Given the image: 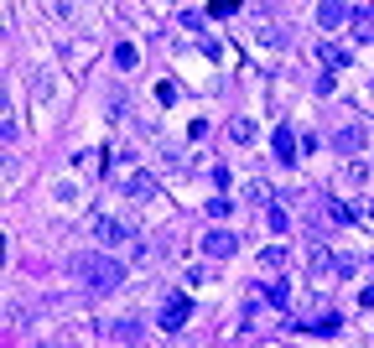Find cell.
I'll list each match as a JSON object with an SVG mask.
<instances>
[{
  "mask_svg": "<svg viewBox=\"0 0 374 348\" xmlns=\"http://www.w3.org/2000/svg\"><path fill=\"white\" fill-rule=\"evenodd\" d=\"M78 276H84V286H89V291H99V297H110V291L125 286V265L110 260V255H89V260H78Z\"/></svg>",
  "mask_w": 374,
  "mask_h": 348,
  "instance_id": "obj_1",
  "label": "cell"
},
{
  "mask_svg": "<svg viewBox=\"0 0 374 348\" xmlns=\"http://www.w3.org/2000/svg\"><path fill=\"white\" fill-rule=\"evenodd\" d=\"M94 239L104 250H136V229L125 219H94Z\"/></svg>",
  "mask_w": 374,
  "mask_h": 348,
  "instance_id": "obj_2",
  "label": "cell"
},
{
  "mask_svg": "<svg viewBox=\"0 0 374 348\" xmlns=\"http://www.w3.org/2000/svg\"><path fill=\"white\" fill-rule=\"evenodd\" d=\"M364 141H369V125H364V120H349V125L333 130V146H338L343 156H359V151H364Z\"/></svg>",
  "mask_w": 374,
  "mask_h": 348,
  "instance_id": "obj_3",
  "label": "cell"
},
{
  "mask_svg": "<svg viewBox=\"0 0 374 348\" xmlns=\"http://www.w3.org/2000/svg\"><path fill=\"white\" fill-rule=\"evenodd\" d=\"M198 250H203L208 260H229L234 250H239V239H234L229 229H208V234H203V245H198Z\"/></svg>",
  "mask_w": 374,
  "mask_h": 348,
  "instance_id": "obj_4",
  "label": "cell"
},
{
  "mask_svg": "<svg viewBox=\"0 0 374 348\" xmlns=\"http://www.w3.org/2000/svg\"><path fill=\"white\" fill-rule=\"evenodd\" d=\"M187 317H193V302H187V297H172V302L162 307V328H167V333H182Z\"/></svg>",
  "mask_w": 374,
  "mask_h": 348,
  "instance_id": "obj_5",
  "label": "cell"
},
{
  "mask_svg": "<svg viewBox=\"0 0 374 348\" xmlns=\"http://www.w3.org/2000/svg\"><path fill=\"white\" fill-rule=\"evenodd\" d=\"M307 265H312V276H333V271H343V260L333 255L328 245H312V250H307Z\"/></svg>",
  "mask_w": 374,
  "mask_h": 348,
  "instance_id": "obj_6",
  "label": "cell"
},
{
  "mask_svg": "<svg viewBox=\"0 0 374 348\" xmlns=\"http://www.w3.org/2000/svg\"><path fill=\"white\" fill-rule=\"evenodd\" d=\"M349 32H354V42H374V11H349Z\"/></svg>",
  "mask_w": 374,
  "mask_h": 348,
  "instance_id": "obj_7",
  "label": "cell"
},
{
  "mask_svg": "<svg viewBox=\"0 0 374 348\" xmlns=\"http://www.w3.org/2000/svg\"><path fill=\"white\" fill-rule=\"evenodd\" d=\"M271 146H276V162H280V167H291V162H297V136H291L286 125H280L276 136H271Z\"/></svg>",
  "mask_w": 374,
  "mask_h": 348,
  "instance_id": "obj_8",
  "label": "cell"
},
{
  "mask_svg": "<svg viewBox=\"0 0 374 348\" xmlns=\"http://www.w3.org/2000/svg\"><path fill=\"white\" fill-rule=\"evenodd\" d=\"M349 21V6H343V0H323V6H317V26H343Z\"/></svg>",
  "mask_w": 374,
  "mask_h": 348,
  "instance_id": "obj_9",
  "label": "cell"
},
{
  "mask_svg": "<svg viewBox=\"0 0 374 348\" xmlns=\"http://www.w3.org/2000/svg\"><path fill=\"white\" fill-rule=\"evenodd\" d=\"M125 193H130V198H156V182L146 177V172H136V177L125 182Z\"/></svg>",
  "mask_w": 374,
  "mask_h": 348,
  "instance_id": "obj_10",
  "label": "cell"
},
{
  "mask_svg": "<svg viewBox=\"0 0 374 348\" xmlns=\"http://www.w3.org/2000/svg\"><path fill=\"white\" fill-rule=\"evenodd\" d=\"M229 136H234L239 146H250V141H255V120H245V115L229 120Z\"/></svg>",
  "mask_w": 374,
  "mask_h": 348,
  "instance_id": "obj_11",
  "label": "cell"
},
{
  "mask_svg": "<svg viewBox=\"0 0 374 348\" xmlns=\"http://www.w3.org/2000/svg\"><path fill=\"white\" fill-rule=\"evenodd\" d=\"M265 302H271V307H286V302H291V286H286V281H271V286H265Z\"/></svg>",
  "mask_w": 374,
  "mask_h": 348,
  "instance_id": "obj_12",
  "label": "cell"
},
{
  "mask_svg": "<svg viewBox=\"0 0 374 348\" xmlns=\"http://www.w3.org/2000/svg\"><path fill=\"white\" fill-rule=\"evenodd\" d=\"M136 63H141V52L130 47V42H120V47H115V68H136Z\"/></svg>",
  "mask_w": 374,
  "mask_h": 348,
  "instance_id": "obj_13",
  "label": "cell"
},
{
  "mask_svg": "<svg viewBox=\"0 0 374 348\" xmlns=\"http://www.w3.org/2000/svg\"><path fill=\"white\" fill-rule=\"evenodd\" d=\"M317 52H323V63H328V68H343V63H349V52H343V47H333V42H323Z\"/></svg>",
  "mask_w": 374,
  "mask_h": 348,
  "instance_id": "obj_14",
  "label": "cell"
},
{
  "mask_svg": "<svg viewBox=\"0 0 374 348\" xmlns=\"http://www.w3.org/2000/svg\"><path fill=\"white\" fill-rule=\"evenodd\" d=\"M280 260H286V250H280V245L260 250V271H280Z\"/></svg>",
  "mask_w": 374,
  "mask_h": 348,
  "instance_id": "obj_15",
  "label": "cell"
},
{
  "mask_svg": "<svg viewBox=\"0 0 374 348\" xmlns=\"http://www.w3.org/2000/svg\"><path fill=\"white\" fill-rule=\"evenodd\" d=\"M115 338H120V343H136V338H141V323H136V317H125V323L115 328Z\"/></svg>",
  "mask_w": 374,
  "mask_h": 348,
  "instance_id": "obj_16",
  "label": "cell"
},
{
  "mask_svg": "<svg viewBox=\"0 0 374 348\" xmlns=\"http://www.w3.org/2000/svg\"><path fill=\"white\" fill-rule=\"evenodd\" d=\"M78 167H84V172H89V177H94V172H99V167H104V151H78Z\"/></svg>",
  "mask_w": 374,
  "mask_h": 348,
  "instance_id": "obj_17",
  "label": "cell"
},
{
  "mask_svg": "<svg viewBox=\"0 0 374 348\" xmlns=\"http://www.w3.org/2000/svg\"><path fill=\"white\" fill-rule=\"evenodd\" d=\"M359 182H364V167L349 156V167H343V187H359Z\"/></svg>",
  "mask_w": 374,
  "mask_h": 348,
  "instance_id": "obj_18",
  "label": "cell"
},
{
  "mask_svg": "<svg viewBox=\"0 0 374 348\" xmlns=\"http://www.w3.org/2000/svg\"><path fill=\"white\" fill-rule=\"evenodd\" d=\"M245 198H250V203H271V187H265V182H250Z\"/></svg>",
  "mask_w": 374,
  "mask_h": 348,
  "instance_id": "obj_19",
  "label": "cell"
},
{
  "mask_svg": "<svg viewBox=\"0 0 374 348\" xmlns=\"http://www.w3.org/2000/svg\"><path fill=\"white\" fill-rule=\"evenodd\" d=\"M265 224H271L276 234H286V224H291V219H286V213H280V208H265Z\"/></svg>",
  "mask_w": 374,
  "mask_h": 348,
  "instance_id": "obj_20",
  "label": "cell"
},
{
  "mask_svg": "<svg viewBox=\"0 0 374 348\" xmlns=\"http://www.w3.org/2000/svg\"><path fill=\"white\" fill-rule=\"evenodd\" d=\"M328 219H333V224H354V208H343V203H328Z\"/></svg>",
  "mask_w": 374,
  "mask_h": 348,
  "instance_id": "obj_21",
  "label": "cell"
},
{
  "mask_svg": "<svg viewBox=\"0 0 374 348\" xmlns=\"http://www.w3.org/2000/svg\"><path fill=\"white\" fill-rule=\"evenodd\" d=\"M229 208H234V203H229V198H213V203H208L203 213H208V219H224V213H229Z\"/></svg>",
  "mask_w": 374,
  "mask_h": 348,
  "instance_id": "obj_22",
  "label": "cell"
},
{
  "mask_svg": "<svg viewBox=\"0 0 374 348\" xmlns=\"http://www.w3.org/2000/svg\"><path fill=\"white\" fill-rule=\"evenodd\" d=\"M255 37H260V42H265V47H276V42H280V32H276V26H271V21H260V32H255Z\"/></svg>",
  "mask_w": 374,
  "mask_h": 348,
  "instance_id": "obj_23",
  "label": "cell"
},
{
  "mask_svg": "<svg viewBox=\"0 0 374 348\" xmlns=\"http://www.w3.org/2000/svg\"><path fill=\"white\" fill-rule=\"evenodd\" d=\"M234 6H239V0H213V6H208V11H213V16H229V11H234Z\"/></svg>",
  "mask_w": 374,
  "mask_h": 348,
  "instance_id": "obj_24",
  "label": "cell"
},
{
  "mask_svg": "<svg viewBox=\"0 0 374 348\" xmlns=\"http://www.w3.org/2000/svg\"><path fill=\"white\" fill-rule=\"evenodd\" d=\"M359 302H364V307H374V286H364V291H359Z\"/></svg>",
  "mask_w": 374,
  "mask_h": 348,
  "instance_id": "obj_25",
  "label": "cell"
},
{
  "mask_svg": "<svg viewBox=\"0 0 374 348\" xmlns=\"http://www.w3.org/2000/svg\"><path fill=\"white\" fill-rule=\"evenodd\" d=\"M369 213H374V203H369Z\"/></svg>",
  "mask_w": 374,
  "mask_h": 348,
  "instance_id": "obj_26",
  "label": "cell"
}]
</instances>
